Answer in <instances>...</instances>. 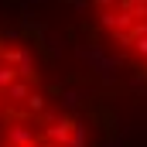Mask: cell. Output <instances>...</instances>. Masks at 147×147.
Instances as JSON below:
<instances>
[{
  "instance_id": "7a4b0ae2",
  "label": "cell",
  "mask_w": 147,
  "mask_h": 147,
  "mask_svg": "<svg viewBox=\"0 0 147 147\" xmlns=\"http://www.w3.org/2000/svg\"><path fill=\"white\" fill-rule=\"evenodd\" d=\"M106 51L147 82V0H86Z\"/></svg>"
},
{
  "instance_id": "6da1fadb",
  "label": "cell",
  "mask_w": 147,
  "mask_h": 147,
  "mask_svg": "<svg viewBox=\"0 0 147 147\" xmlns=\"http://www.w3.org/2000/svg\"><path fill=\"white\" fill-rule=\"evenodd\" d=\"M0 147H89L86 120L38 48L0 28Z\"/></svg>"
}]
</instances>
